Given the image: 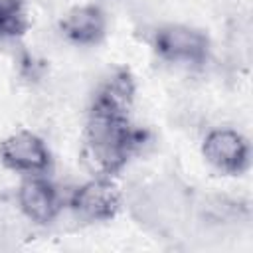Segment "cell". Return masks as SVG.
I'll use <instances>...</instances> for the list:
<instances>
[{"mask_svg": "<svg viewBox=\"0 0 253 253\" xmlns=\"http://www.w3.org/2000/svg\"><path fill=\"white\" fill-rule=\"evenodd\" d=\"M152 43L160 57L174 63L202 65L210 53L208 36L196 28L180 26V24L158 28Z\"/></svg>", "mask_w": 253, "mask_h": 253, "instance_id": "obj_2", "label": "cell"}, {"mask_svg": "<svg viewBox=\"0 0 253 253\" xmlns=\"http://www.w3.org/2000/svg\"><path fill=\"white\" fill-rule=\"evenodd\" d=\"M206 160L225 174H241L249 168V142L243 134L231 128L211 130L202 146Z\"/></svg>", "mask_w": 253, "mask_h": 253, "instance_id": "obj_4", "label": "cell"}, {"mask_svg": "<svg viewBox=\"0 0 253 253\" xmlns=\"http://www.w3.org/2000/svg\"><path fill=\"white\" fill-rule=\"evenodd\" d=\"M59 28L67 40L79 45L99 43L107 30V18L103 10L95 4L71 8L59 22Z\"/></svg>", "mask_w": 253, "mask_h": 253, "instance_id": "obj_7", "label": "cell"}, {"mask_svg": "<svg viewBox=\"0 0 253 253\" xmlns=\"http://www.w3.org/2000/svg\"><path fill=\"white\" fill-rule=\"evenodd\" d=\"M132 103L134 77L128 69L107 77L93 97L83 136V162L97 178L119 174L148 136L130 123Z\"/></svg>", "mask_w": 253, "mask_h": 253, "instance_id": "obj_1", "label": "cell"}, {"mask_svg": "<svg viewBox=\"0 0 253 253\" xmlns=\"http://www.w3.org/2000/svg\"><path fill=\"white\" fill-rule=\"evenodd\" d=\"M22 211L36 223H49L59 213V196L55 186L40 176L26 180L18 190Z\"/></svg>", "mask_w": 253, "mask_h": 253, "instance_id": "obj_6", "label": "cell"}, {"mask_svg": "<svg viewBox=\"0 0 253 253\" xmlns=\"http://www.w3.org/2000/svg\"><path fill=\"white\" fill-rule=\"evenodd\" d=\"M71 208L87 219L105 221L117 215L121 208V194L111 178H95L73 192Z\"/></svg>", "mask_w": 253, "mask_h": 253, "instance_id": "obj_5", "label": "cell"}, {"mask_svg": "<svg viewBox=\"0 0 253 253\" xmlns=\"http://www.w3.org/2000/svg\"><path fill=\"white\" fill-rule=\"evenodd\" d=\"M28 30L24 0H0V38H16Z\"/></svg>", "mask_w": 253, "mask_h": 253, "instance_id": "obj_8", "label": "cell"}, {"mask_svg": "<svg viewBox=\"0 0 253 253\" xmlns=\"http://www.w3.org/2000/svg\"><path fill=\"white\" fill-rule=\"evenodd\" d=\"M0 162L14 172L42 174L49 168L51 156L38 134L20 130L0 142Z\"/></svg>", "mask_w": 253, "mask_h": 253, "instance_id": "obj_3", "label": "cell"}]
</instances>
